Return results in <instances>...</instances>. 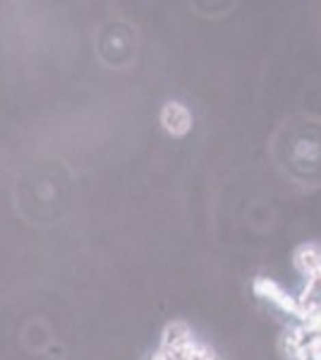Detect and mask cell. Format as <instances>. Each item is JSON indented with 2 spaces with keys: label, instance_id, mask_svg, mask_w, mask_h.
<instances>
[{
  "label": "cell",
  "instance_id": "obj_1",
  "mask_svg": "<svg viewBox=\"0 0 321 360\" xmlns=\"http://www.w3.org/2000/svg\"><path fill=\"white\" fill-rule=\"evenodd\" d=\"M163 123H166L168 130L185 132L187 125H190V116H187V111L182 106H178V103H171V106L163 111Z\"/></svg>",
  "mask_w": 321,
  "mask_h": 360
}]
</instances>
